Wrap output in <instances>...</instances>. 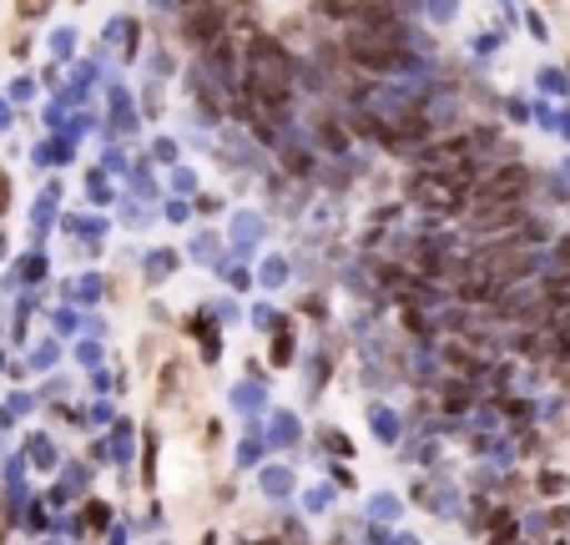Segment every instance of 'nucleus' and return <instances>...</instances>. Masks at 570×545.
Returning a JSON list of instances; mask_svg holds the SVG:
<instances>
[{
  "label": "nucleus",
  "mask_w": 570,
  "mask_h": 545,
  "mask_svg": "<svg viewBox=\"0 0 570 545\" xmlns=\"http://www.w3.org/2000/svg\"><path fill=\"white\" fill-rule=\"evenodd\" d=\"M187 6H208V0H187Z\"/></svg>",
  "instance_id": "10"
},
{
  "label": "nucleus",
  "mask_w": 570,
  "mask_h": 545,
  "mask_svg": "<svg viewBox=\"0 0 570 545\" xmlns=\"http://www.w3.org/2000/svg\"><path fill=\"white\" fill-rule=\"evenodd\" d=\"M460 192H464V187L460 182H444V177H419V182H414L419 202H429V208H439V212L460 208Z\"/></svg>",
  "instance_id": "6"
},
{
  "label": "nucleus",
  "mask_w": 570,
  "mask_h": 545,
  "mask_svg": "<svg viewBox=\"0 0 570 545\" xmlns=\"http://www.w3.org/2000/svg\"><path fill=\"white\" fill-rule=\"evenodd\" d=\"M424 177H444V182H470V147L464 142H434L424 152Z\"/></svg>",
  "instance_id": "4"
},
{
  "label": "nucleus",
  "mask_w": 570,
  "mask_h": 545,
  "mask_svg": "<svg viewBox=\"0 0 570 545\" xmlns=\"http://www.w3.org/2000/svg\"><path fill=\"white\" fill-rule=\"evenodd\" d=\"M319 131H323V137H329V147H343V131H339V127H329V121H323Z\"/></svg>",
  "instance_id": "9"
},
{
  "label": "nucleus",
  "mask_w": 570,
  "mask_h": 545,
  "mask_svg": "<svg viewBox=\"0 0 570 545\" xmlns=\"http://www.w3.org/2000/svg\"><path fill=\"white\" fill-rule=\"evenodd\" d=\"M470 222L480 232H516L520 228V202H474Z\"/></svg>",
  "instance_id": "5"
},
{
  "label": "nucleus",
  "mask_w": 570,
  "mask_h": 545,
  "mask_svg": "<svg viewBox=\"0 0 570 545\" xmlns=\"http://www.w3.org/2000/svg\"><path fill=\"white\" fill-rule=\"evenodd\" d=\"M343 56L353 66H363V71H394L399 56H404V31H399V21H389V26L353 21L343 31Z\"/></svg>",
  "instance_id": "2"
},
{
  "label": "nucleus",
  "mask_w": 570,
  "mask_h": 545,
  "mask_svg": "<svg viewBox=\"0 0 570 545\" xmlns=\"http://www.w3.org/2000/svg\"><path fill=\"white\" fill-rule=\"evenodd\" d=\"M187 41L192 46H218V36H222V16L212 11V6H192V16H187Z\"/></svg>",
  "instance_id": "7"
},
{
  "label": "nucleus",
  "mask_w": 570,
  "mask_h": 545,
  "mask_svg": "<svg viewBox=\"0 0 570 545\" xmlns=\"http://www.w3.org/2000/svg\"><path fill=\"white\" fill-rule=\"evenodd\" d=\"M526 192H530L526 167H500V172H484L474 182V202H520Z\"/></svg>",
  "instance_id": "3"
},
{
  "label": "nucleus",
  "mask_w": 570,
  "mask_h": 545,
  "mask_svg": "<svg viewBox=\"0 0 570 545\" xmlns=\"http://www.w3.org/2000/svg\"><path fill=\"white\" fill-rule=\"evenodd\" d=\"M288 91H293V56L273 41H252L248 56V97L263 101V107L283 111L288 107Z\"/></svg>",
  "instance_id": "1"
},
{
  "label": "nucleus",
  "mask_w": 570,
  "mask_h": 545,
  "mask_svg": "<svg viewBox=\"0 0 570 545\" xmlns=\"http://www.w3.org/2000/svg\"><path fill=\"white\" fill-rule=\"evenodd\" d=\"M51 0H21V16H41Z\"/></svg>",
  "instance_id": "8"
}]
</instances>
